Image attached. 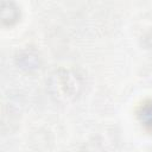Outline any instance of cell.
<instances>
[{
  "mask_svg": "<svg viewBox=\"0 0 152 152\" xmlns=\"http://www.w3.org/2000/svg\"><path fill=\"white\" fill-rule=\"evenodd\" d=\"M141 122L144 126L152 128V102H147L141 107V110L139 113Z\"/></svg>",
  "mask_w": 152,
  "mask_h": 152,
  "instance_id": "obj_1",
  "label": "cell"
}]
</instances>
